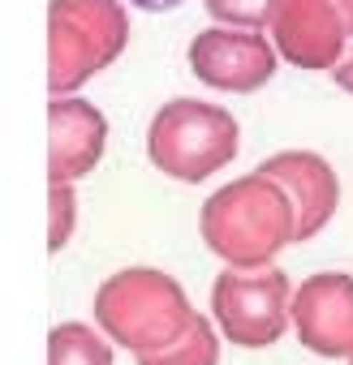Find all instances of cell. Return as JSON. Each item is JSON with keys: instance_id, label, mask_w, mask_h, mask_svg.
I'll return each instance as SVG.
<instances>
[{"instance_id": "obj_1", "label": "cell", "mask_w": 353, "mask_h": 365, "mask_svg": "<svg viewBox=\"0 0 353 365\" xmlns=\"http://www.w3.org/2000/svg\"><path fill=\"white\" fill-rule=\"evenodd\" d=\"M199 232L216 258L237 271H263L284 245L297 241V211L289 194L259 168L220 185L199 215Z\"/></svg>"}, {"instance_id": "obj_2", "label": "cell", "mask_w": 353, "mask_h": 365, "mask_svg": "<svg viewBox=\"0 0 353 365\" xmlns=\"http://www.w3.org/2000/svg\"><path fill=\"white\" fill-rule=\"evenodd\" d=\"M194 322L190 297L159 267H125L95 288V327L134 356L159 352Z\"/></svg>"}, {"instance_id": "obj_3", "label": "cell", "mask_w": 353, "mask_h": 365, "mask_svg": "<svg viewBox=\"0 0 353 365\" xmlns=\"http://www.w3.org/2000/svg\"><path fill=\"white\" fill-rule=\"evenodd\" d=\"M237 146H242L237 116L220 103H203L190 95H176L164 108H155L146 125V159L164 176L186 180V185H199L224 163H233Z\"/></svg>"}, {"instance_id": "obj_4", "label": "cell", "mask_w": 353, "mask_h": 365, "mask_svg": "<svg viewBox=\"0 0 353 365\" xmlns=\"http://www.w3.org/2000/svg\"><path fill=\"white\" fill-rule=\"evenodd\" d=\"M129 43L125 0H48V91L74 95Z\"/></svg>"}, {"instance_id": "obj_5", "label": "cell", "mask_w": 353, "mask_h": 365, "mask_svg": "<svg viewBox=\"0 0 353 365\" xmlns=\"http://www.w3.org/2000/svg\"><path fill=\"white\" fill-rule=\"evenodd\" d=\"M212 318L237 348H272L293 327V284L280 267H224L212 284Z\"/></svg>"}, {"instance_id": "obj_6", "label": "cell", "mask_w": 353, "mask_h": 365, "mask_svg": "<svg viewBox=\"0 0 353 365\" xmlns=\"http://www.w3.org/2000/svg\"><path fill=\"white\" fill-rule=\"evenodd\" d=\"M190 73L212 86V91H233V95H250L259 86H267L276 78V43L263 31H242V26H207L190 39L186 48Z\"/></svg>"}, {"instance_id": "obj_7", "label": "cell", "mask_w": 353, "mask_h": 365, "mask_svg": "<svg viewBox=\"0 0 353 365\" xmlns=\"http://www.w3.org/2000/svg\"><path fill=\"white\" fill-rule=\"evenodd\" d=\"M293 331L314 356H353V275L319 271L293 288Z\"/></svg>"}, {"instance_id": "obj_8", "label": "cell", "mask_w": 353, "mask_h": 365, "mask_svg": "<svg viewBox=\"0 0 353 365\" xmlns=\"http://www.w3.org/2000/svg\"><path fill=\"white\" fill-rule=\"evenodd\" d=\"M276 52L297 69H336L349 52V31L332 0H284L267 26Z\"/></svg>"}, {"instance_id": "obj_9", "label": "cell", "mask_w": 353, "mask_h": 365, "mask_svg": "<svg viewBox=\"0 0 353 365\" xmlns=\"http://www.w3.org/2000/svg\"><path fill=\"white\" fill-rule=\"evenodd\" d=\"M259 172L289 194L297 211V241H310L332 224L340 207V176L319 150H276L259 163Z\"/></svg>"}, {"instance_id": "obj_10", "label": "cell", "mask_w": 353, "mask_h": 365, "mask_svg": "<svg viewBox=\"0 0 353 365\" xmlns=\"http://www.w3.org/2000/svg\"><path fill=\"white\" fill-rule=\"evenodd\" d=\"M108 146V116L78 99V95H52L48 103V180H74L91 176Z\"/></svg>"}, {"instance_id": "obj_11", "label": "cell", "mask_w": 353, "mask_h": 365, "mask_svg": "<svg viewBox=\"0 0 353 365\" xmlns=\"http://www.w3.org/2000/svg\"><path fill=\"white\" fill-rule=\"evenodd\" d=\"M48 365H112V339L86 322H56L48 331Z\"/></svg>"}, {"instance_id": "obj_12", "label": "cell", "mask_w": 353, "mask_h": 365, "mask_svg": "<svg viewBox=\"0 0 353 365\" xmlns=\"http://www.w3.org/2000/svg\"><path fill=\"white\" fill-rule=\"evenodd\" d=\"M138 365H220V335L203 314H194V322L182 339H172L159 352H142Z\"/></svg>"}, {"instance_id": "obj_13", "label": "cell", "mask_w": 353, "mask_h": 365, "mask_svg": "<svg viewBox=\"0 0 353 365\" xmlns=\"http://www.w3.org/2000/svg\"><path fill=\"white\" fill-rule=\"evenodd\" d=\"M280 5L284 0H203V9L220 26H242V31H267Z\"/></svg>"}, {"instance_id": "obj_14", "label": "cell", "mask_w": 353, "mask_h": 365, "mask_svg": "<svg viewBox=\"0 0 353 365\" xmlns=\"http://www.w3.org/2000/svg\"><path fill=\"white\" fill-rule=\"evenodd\" d=\"M78 224V194L65 180H48V250L61 254Z\"/></svg>"}, {"instance_id": "obj_15", "label": "cell", "mask_w": 353, "mask_h": 365, "mask_svg": "<svg viewBox=\"0 0 353 365\" xmlns=\"http://www.w3.org/2000/svg\"><path fill=\"white\" fill-rule=\"evenodd\" d=\"M332 82H336L340 91H349V95H353V48H349V52L336 61V69H332Z\"/></svg>"}, {"instance_id": "obj_16", "label": "cell", "mask_w": 353, "mask_h": 365, "mask_svg": "<svg viewBox=\"0 0 353 365\" xmlns=\"http://www.w3.org/2000/svg\"><path fill=\"white\" fill-rule=\"evenodd\" d=\"M134 9H146V14H164V9H176L182 0H129Z\"/></svg>"}, {"instance_id": "obj_17", "label": "cell", "mask_w": 353, "mask_h": 365, "mask_svg": "<svg viewBox=\"0 0 353 365\" xmlns=\"http://www.w3.org/2000/svg\"><path fill=\"white\" fill-rule=\"evenodd\" d=\"M332 5L340 9V18H344V31H349V39H353V0H332Z\"/></svg>"}, {"instance_id": "obj_18", "label": "cell", "mask_w": 353, "mask_h": 365, "mask_svg": "<svg viewBox=\"0 0 353 365\" xmlns=\"http://www.w3.org/2000/svg\"><path fill=\"white\" fill-rule=\"evenodd\" d=\"M349 365H353V356H349Z\"/></svg>"}]
</instances>
